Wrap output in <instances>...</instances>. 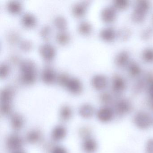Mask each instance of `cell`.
<instances>
[{
	"label": "cell",
	"instance_id": "1",
	"mask_svg": "<svg viewBox=\"0 0 153 153\" xmlns=\"http://www.w3.org/2000/svg\"><path fill=\"white\" fill-rule=\"evenodd\" d=\"M5 144L7 149L11 153L25 148L26 143L24 137L18 132L13 131L7 136Z\"/></svg>",
	"mask_w": 153,
	"mask_h": 153
},
{
	"label": "cell",
	"instance_id": "2",
	"mask_svg": "<svg viewBox=\"0 0 153 153\" xmlns=\"http://www.w3.org/2000/svg\"><path fill=\"white\" fill-rule=\"evenodd\" d=\"M68 135V130L65 124H56L52 128L50 133L51 141L54 144H60L65 140Z\"/></svg>",
	"mask_w": 153,
	"mask_h": 153
},
{
	"label": "cell",
	"instance_id": "3",
	"mask_svg": "<svg viewBox=\"0 0 153 153\" xmlns=\"http://www.w3.org/2000/svg\"><path fill=\"white\" fill-rule=\"evenodd\" d=\"M24 137L26 144L32 146H36L42 143L44 138L42 131L37 128L30 129Z\"/></svg>",
	"mask_w": 153,
	"mask_h": 153
},
{
	"label": "cell",
	"instance_id": "4",
	"mask_svg": "<svg viewBox=\"0 0 153 153\" xmlns=\"http://www.w3.org/2000/svg\"><path fill=\"white\" fill-rule=\"evenodd\" d=\"M133 122L139 129L146 130L151 127L153 123V119L148 113L140 111L134 115Z\"/></svg>",
	"mask_w": 153,
	"mask_h": 153
},
{
	"label": "cell",
	"instance_id": "5",
	"mask_svg": "<svg viewBox=\"0 0 153 153\" xmlns=\"http://www.w3.org/2000/svg\"><path fill=\"white\" fill-rule=\"evenodd\" d=\"M8 119L10 125L13 132L19 133L25 128V118L22 114L14 111Z\"/></svg>",
	"mask_w": 153,
	"mask_h": 153
},
{
	"label": "cell",
	"instance_id": "6",
	"mask_svg": "<svg viewBox=\"0 0 153 153\" xmlns=\"http://www.w3.org/2000/svg\"><path fill=\"white\" fill-rule=\"evenodd\" d=\"M98 148V143L93 135L80 140V149L82 153H96Z\"/></svg>",
	"mask_w": 153,
	"mask_h": 153
},
{
	"label": "cell",
	"instance_id": "7",
	"mask_svg": "<svg viewBox=\"0 0 153 153\" xmlns=\"http://www.w3.org/2000/svg\"><path fill=\"white\" fill-rule=\"evenodd\" d=\"M74 111L71 106L64 104L60 107L58 116L61 123L66 124L72 120L74 117Z\"/></svg>",
	"mask_w": 153,
	"mask_h": 153
},
{
	"label": "cell",
	"instance_id": "8",
	"mask_svg": "<svg viewBox=\"0 0 153 153\" xmlns=\"http://www.w3.org/2000/svg\"><path fill=\"white\" fill-rule=\"evenodd\" d=\"M114 111L108 106H104L96 111L95 116L99 121L102 123L110 122L113 119Z\"/></svg>",
	"mask_w": 153,
	"mask_h": 153
},
{
	"label": "cell",
	"instance_id": "9",
	"mask_svg": "<svg viewBox=\"0 0 153 153\" xmlns=\"http://www.w3.org/2000/svg\"><path fill=\"white\" fill-rule=\"evenodd\" d=\"M96 111L94 107L89 103H83L79 107L77 113L80 118L84 120L92 119L96 115Z\"/></svg>",
	"mask_w": 153,
	"mask_h": 153
},
{
	"label": "cell",
	"instance_id": "10",
	"mask_svg": "<svg viewBox=\"0 0 153 153\" xmlns=\"http://www.w3.org/2000/svg\"><path fill=\"white\" fill-rule=\"evenodd\" d=\"M132 109L131 104L127 99L118 100L114 105V113L118 116H123L130 112Z\"/></svg>",
	"mask_w": 153,
	"mask_h": 153
},
{
	"label": "cell",
	"instance_id": "11",
	"mask_svg": "<svg viewBox=\"0 0 153 153\" xmlns=\"http://www.w3.org/2000/svg\"><path fill=\"white\" fill-rule=\"evenodd\" d=\"M101 16L103 21L107 24H111L116 20L117 11L113 6L106 7L102 10Z\"/></svg>",
	"mask_w": 153,
	"mask_h": 153
},
{
	"label": "cell",
	"instance_id": "12",
	"mask_svg": "<svg viewBox=\"0 0 153 153\" xmlns=\"http://www.w3.org/2000/svg\"><path fill=\"white\" fill-rule=\"evenodd\" d=\"M126 82L121 76L116 75L113 78L112 89L116 94H120L126 89Z\"/></svg>",
	"mask_w": 153,
	"mask_h": 153
},
{
	"label": "cell",
	"instance_id": "13",
	"mask_svg": "<svg viewBox=\"0 0 153 153\" xmlns=\"http://www.w3.org/2000/svg\"><path fill=\"white\" fill-rule=\"evenodd\" d=\"M68 90L73 94H79L82 91V85L78 79H69L65 85Z\"/></svg>",
	"mask_w": 153,
	"mask_h": 153
},
{
	"label": "cell",
	"instance_id": "14",
	"mask_svg": "<svg viewBox=\"0 0 153 153\" xmlns=\"http://www.w3.org/2000/svg\"><path fill=\"white\" fill-rule=\"evenodd\" d=\"M108 83L107 78L102 75H96L92 79V85L97 90H103L107 86Z\"/></svg>",
	"mask_w": 153,
	"mask_h": 153
},
{
	"label": "cell",
	"instance_id": "15",
	"mask_svg": "<svg viewBox=\"0 0 153 153\" xmlns=\"http://www.w3.org/2000/svg\"><path fill=\"white\" fill-rule=\"evenodd\" d=\"M130 60V54L127 51H122L117 54L115 59L114 63L119 68H123L129 64Z\"/></svg>",
	"mask_w": 153,
	"mask_h": 153
},
{
	"label": "cell",
	"instance_id": "16",
	"mask_svg": "<svg viewBox=\"0 0 153 153\" xmlns=\"http://www.w3.org/2000/svg\"><path fill=\"white\" fill-rule=\"evenodd\" d=\"M101 39L107 42H113L117 36L115 30L111 27H107L102 29L100 32Z\"/></svg>",
	"mask_w": 153,
	"mask_h": 153
},
{
	"label": "cell",
	"instance_id": "17",
	"mask_svg": "<svg viewBox=\"0 0 153 153\" xmlns=\"http://www.w3.org/2000/svg\"><path fill=\"white\" fill-rule=\"evenodd\" d=\"M40 51L44 58L46 59H51L54 57L55 53L54 48L51 45L45 44L40 47Z\"/></svg>",
	"mask_w": 153,
	"mask_h": 153
},
{
	"label": "cell",
	"instance_id": "18",
	"mask_svg": "<svg viewBox=\"0 0 153 153\" xmlns=\"http://www.w3.org/2000/svg\"><path fill=\"white\" fill-rule=\"evenodd\" d=\"M14 94L9 88H5L1 94V104L12 105Z\"/></svg>",
	"mask_w": 153,
	"mask_h": 153
},
{
	"label": "cell",
	"instance_id": "19",
	"mask_svg": "<svg viewBox=\"0 0 153 153\" xmlns=\"http://www.w3.org/2000/svg\"><path fill=\"white\" fill-rule=\"evenodd\" d=\"M128 71L131 77H136L140 76L141 73V69L138 64L132 62L129 63Z\"/></svg>",
	"mask_w": 153,
	"mask_h": 153
},
{
	"label": "cell",
	"instance_id": "20",
	"mask_svg": "<svg viewBox=\"0 0 153 153\" xmlns=\"http://www.w3.org/2000/svg\"><path fill=\"white\" fill-rule=\"evenodd\" d=\"M42 79L45 83H52L55 79V73L51 69H46L42 72Z\"/></svg>",
	"mask_w": 153,
	"mask_h": 153
},
{
	"label": "cell",
	"instance_id": "21",
	"mask_svg": "<svg viewBox=\"0 0 153 153\" xmlns=\"http://www.w3.org/2000/svg\"><path fill=\"white\" fill-rule=\"evenodd\" d=\"M151 7V4L148 1H137L135 4L134 9L140 11H143L144 13L148 12Z\"/></svg>",
	"mask_w": 153,
	"mask_h": 153
},
{
	"label": "cell",
	"instance_id": "22",
	"mask_svg": "<svg viewBox=\"0 0 153 153\" xmlns=\"http://www.w3.org/2000/svg\"><path fill=\"white\" fill-rule=\"evenodd\" d=\"M78 135L80 140L93 135V131L90 127L83 125L78 130Z\"/></svg>",
	"mask_w": 153,
	"mask_h": 153
},
{
	"label": "cell",
	"instance_id": "23",
	"mask_svg": "<svg viewBox=\"0 0 153 153\" xmlns=\"http://www.w3.org/2000/svg\"><path fill=\"white\" fill-rule=\"evenodd\" d=\"M48 153H69L64 146L60 144H54L52 142L51 147L48 149Z\"/></svg>",
	"mask_w": 153,
	"mask_h": 153
},
{
	"label": "cell",
	"instance_id": "24",
	"mask_svg": "<svg viewBox=\"0 0 153 153\" xmlns=\"http://www.w3.org/2000/svg\"><path fill=\"white\" fill-rule=\"evenodd\" d=\"M146 14L142 11L134 9L131 16L132 21L136 23H142L145 20Z\"/></svg>",
	"mask_w": 153,
	"mask_h": 153
},
{
	"label": "cell",
	"instance_id": "25",
	"mask_svg": "<svg viewBox=\"0 0 153 153\" xmlns=\"http://www.w3.org/2000/svg\"><path fill=\"white\" fill-rule=\"evenodd\" d=\"M21 20L23 25L27 27L33 26L36 24L35 18L31 14H25L22 18Z\"/></svg>",
	"mask_w": 153,
	"mask_h": 153
},
{
	"label": "cell",
	"instance_id": "26",
	"mask_svg": "<svg viewBox=\"0 0 153 153\" xmlns=\"http://www.w3.org/2000/svg\"><path fill=\"white\" fill-rule=\"evenodd\" d=\"M142 57L143 60L149 63H153V48H148L142 52Z\"/></svg>",
	"mask_w": 153,
	"mask_h": 153
},
{
	"label": "cell",
	"instance_id": "27",
	"mask_svg": "<svg viewBox=\"0 0 153 153\" xmlns=\"http://www.w3.org/2000/svg\"><path fill=\"white\" fill-rule=\"evenodd\" d=\"M129 6V2L127 0H117L114 1L113 7L116 10H125Z\"/></svg>",
	"mask_w": 153,
	"mask_h": 153
},
{
	"label": "cell",
	"instance_id": "28",
	"mask_svg": "<svg viewBox=\"0 0 153 153\" xmlns=\"http://www.w3.org/2000/svg\"><path fill=\"white\" fill-rule=\"evenodd\" d=\"M7 9L11 13H18L21 10V4L18 1H10L8 3Z\"/></svg>",
	"mask_w": 153,
	"mask_h": 153
},
{
	"label": "cell",
	"instance_id": "29",
	"mask_svg": "<svg viewBox=\"0 0 153 153\" xmlns=\"http://www.w3.org/2000/svg\"><path fill=\"white\" fill-rule=\"evenodd\" d=\"M86 6L83 4H75L73 7L72 10L74 15L80 16L84 15L85 12Z\"/></svg>",
	"mask_w": 153,
	"mask_h": 153
},
{
	"label": "cell",
	"instance_id": "30",
	"mask_svg": "<svg viewBox=\"0 0 153 153\" xmlns=\"http://www.w3.org/2000/svg\"><path fill=\"white\" fill-rule=\"evenodd\" d=\"M79 29L80 33L85 34H87L91 32L92 30V27L89 23L85 21H84L79 24Z\"/></svg>",
	"mask_w": 153,
	"mask_h": 153
},
{
	"label": "cell",
	"instance_id": "31",
	"mask_svg": "<svg viewBox=\"0 0 153 153\" xmlns=\"http://www.w3.org/2000/svg\"><path fill=\"white\" fill-rule=\"evenodd\" d=\"M54 24L58 28L61 29H63L67 26V23L64 18L62 17H58L54 20Z\"/></svg>",
	"mask_w": 153,
	"mask_h": 153
},
{
	"label": "cell",
	"instance_id": "32",
	"mask_svg": "<svg viewBox=\"0 0 153 153\" xmlns=\"http://www.w3.org/2000/svg\"><path fill=\"white\" fill-rule=\"evenodd\" d=\"M100 98L102 103L106 105L105 106H107V105L111 103L112 99L111 95L107 93H103L100 96Z\"/></svg>",
	"mask_w": 153,
	"mask_h": 153
},
{
	"label": "cell",
	"instance_id": "33",
	"mask_svg": "<svg viewBox=\"0 0 153 153\" xmlns=\"http://www.w3.org/2000/svg\"><path fill=\"white\" fill-rule=\"evenodd\" d=\"M57 39L58 42L61 44H65L68 42L69 36L65 32H61L57 35Z\"/></svg>",
	"mask_w": 153,
	"mask_h": 153
},
{
	"label": "cell",
	"instance_id": "34",
	"mask_svg": "<svg viewBox=\"0 0 153 153\" xmlns=\"http://www.w3.org/2000/svg\"><path fill=\"white\" fill-rule=\"evenodd\" d=\"M147 82L149 84L148 93L150 100L153 101V77L147 78Z\"/></svg>",
	"mask_w": 153,
	"mask_h": 153
},
{
	"label": "cell",
	"instance_id": "35",
	"mask_svg": "<svg viewBox=\"0 0 153 153\" xmlns=\"http://www.w3.org/2000/svg\"><path fill=\"white\" fill-rule=\"evenodd\" d=\"M146 153H153V138L149 139L146 146Z\"/></svg>",
	"mask_w": 153,
	"mask_h": 153
},
{
	"label": "cell",
	"instance_id": "36",
	"mask_svg": "<svg viewBox=\"0 0 153 153\" xmlns=\"http://www.w3.org/2000/svg\"><path fill=\"white\" fill-rule=\"evenodd\" d=\"M9 72L8 66L7 64H3L1 67V76L4 77L7 76Z\"/></svg>",
	"mask_w": 153,
	"mask_h": 153
},
{
	"label": "cell",
	"instance_id": "37",
	"mask_svg": "<svg viewBox=\"0 0 153 153\" xmlns=\"http://www.w3.org/2000/svg\"><path fill=\"white\" fill-rule=\"evenodd\" d=\"M130 32L127 29L122 30L120 33V37L123 40L128 39L129 36H130Z\"/></svg>",
	"mask_w": 153,
	"mask_h": 153
},
{
	"label": "cell",
	"instance_id": "38",
	"mask_svg": "<svg viewBox=\"0 0 153 153\" xmlns=\"http://www.w3.org/2000/svg\"><path fill=\"white\" fill-rule=\"evenodd\" d=\"M68 79V78L65 74H61L59 78V82L62 84H65V85Z\"/></svg>",
	"mask_w": 153,
	"mask_h": 153
},
{
	"label": "cell",
	"instance_id": "39",
	"mask_svg": "<svg viewBox=\"0 0 153 153\" xmlns=\"http://www.w3.org/2000/svg\"><path fill=\"white\" fill-rule=\"evenodd\" d=\"M151 33H152V30H151V29L148 28V29H146L144 32H143L142 37L144 39H148L149 36H151Z\"/></svg>",
	"mask_w": 153,
	"mask_h": 153
},
{
	"label": "cell",
	"instance_id": "40",
	"mask_svg": "<svg viewBox=\"0 0 153 153\" xmlns=\"http://www.w3.org/2000/svg\"><path fill=\"white\" fill-rule=\"evenodd\" d=\"M50 32V28L49 27H45L44 28H43L42 31V36L44 38H47V36H49V34Z\"/></svg>",
	"mask_w": 153,
	"mask_h": 153
},
{
	"label": "cell",
	"instance_id": "41",
	"mask_svg": "<svg viewBox=\"0 0 153 153\" xmlns=\"http://www.w3.org/2000/svg\"><path fill=\"white\" fill-rule=\"evenodd\" d=\"M10 153H27L25 148L22 149H19V150H16V151H13Z\"/></svg>",
	"mask_w": 153,
	"mask_h": 153
},
{
	"label": "cell",
	"instance_id": "42",
	"mask_svg": "<svg viewBox=\"0 0 153 153\" xmlns=\"http://www.w3.org/2000/svg\"><path fill=\"white\" fill-rule=\"evenodd\" d=\"M149 105L150 109H151L152 111H153V101L150 100V101H149Z\"/></svg>",
	"mask_w": 153,
	"mask_h": 153
}]
</instances>
